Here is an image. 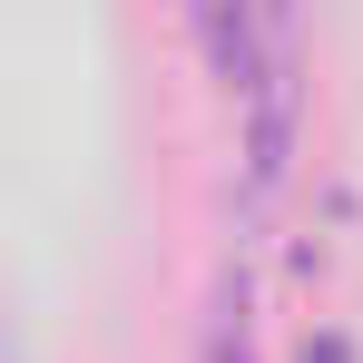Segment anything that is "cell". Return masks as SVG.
<instances>
[{"label":"cell","instance_id":"obj_1","mask_svg":"<svg viewBox=\"0 0 363 363\" xmlns=\"http://www.w3.org/2000/svg\"><path fill=\"white\" fill-rule=\"evenodd\" d=\"M304 363H354V344H344V334H314V344H304Z\"/></svg>","mask_w":363,"mask_h":363}]
</instances>
